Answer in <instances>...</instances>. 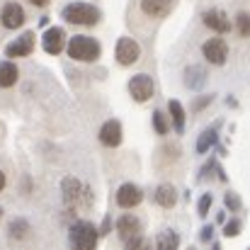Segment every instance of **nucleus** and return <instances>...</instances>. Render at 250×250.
Instances as JSON below:
<instances>
[{"instance_id": "obj_30", "label": "nucleus", "mask_w": 250, "mask_h": 250, "mask_svg": "<svg viewBox=\"0 0 250 250\" xmlns=\"http://www.w3.org/2000/svg\"><path fill=\"white\" fill-rule=\"evenodd\" d=\"M211 238V229H204V233H202V241H209Z\"/></svg>"}, {"instance_id": "obj_23", "label": "nucleus", "mask_w": 250, "mask_h": 250, "mask_svg": "<svg viewBox=\"0 0 250 250\" xmlns=\"http://www.w3.org/2000/svg\"><path fill=\"white\" fill-rule=\"evenodd\" d=\"M236 27H238V34H241V37H250V15L248 12H238Z\"/></svg>"}, {"instance_id": "obj_27", "label": "nucleus", "mask_w": 250, "mask_h": 250, "mask_svg": "<svg viewBox=\"0 0 250 250\" xmlns=\"http://www.w3.org/2000/svg\"><path fill=\"white\" fill-rule=\"evenodd\" d=\"M209 207H211V194H204L202 199H199V216H207L209 214Z\"/></svg>"}, {"instance_id": "obj_26", "label": "nucleus", "mask_w": 250, "mask_h": 250, "mask_svg": "<svg viewBox=\"0 0 250 250\" xmlns=\"http://www.w3.org/2000/svg\"><path fill=\"white\" fill-rule=\"evenodd\" d=\"M224 202H226V207H229L231 211H238V209H241V199H238L233 192H229V194L224 197Z\"/></svg>"}, {"instance_id": "obj_32", "label": "nucleus", "mask_w": 250, "mask_h": 250, "mask_svg": "<svg viewBox=\"0 0 250 250\" xmlns=\"http://www.w3.org/2000/svg\"><path fill=\"white\" fill-rule=\"evenodd\" d=\"M29 2H32V5H39V7H42V5H46V0H29Z\"/></svg>"}, {"instance_id": "obj_11", "label": "nucleus", "mask_w": 250, "mask_h": 250, "mask_svg": "<svg viewBox=\"0 0 250 250\" xmlns=\"http://www.w3.org/2000/svg\"><path fill=\"white\" fill-rule=\"evenodd\" d=\"M61 192H63V202H66L68 207H76V204L81 202V197H83L85 187H83V182H81L78 177H63V182H61Z\"/></svg>"}, {"instance_id": "obj_3", "label": "nucleus", "mask_w": 250, "mask_h": 250, "mask_svg": "<svg viewBox=\"0 0 250 250\" xmlns=\"http://www.w3.org/2000/svg\"><path fill=\"white\" fill-rule=\"evenodd\" d=\"M97 229L90 224V221H76L68 231V241L71 246L78 250H92L97 246Z\"/></svg>"}, {"instance_id": "obj_2", "label": "nucleus", "mask_w": 250, "mask_h": 250, "mask_svg": "<svg viewBox=\"0 0 250 250\" xmlns=\"http://www.w3.org/2000/svg\"><path fill=\"white\" fill-rule=\"evenodd\" d=\"M100 51H102L100 44L92 37H85V34H78V37H73L68 42V56L76 59V61H85V63L97 61L100 59Z\"/></svg>"}, {"instance_id": "obj_22", "label": "nucleus", "mask_w": 250, "mask_h": 250, "mask_svg": "<svg viewBox=\"0 0 250 250\" xmlns=\"http://www.w3.org/2000/svg\"><path fill=\"white\" fill-rule=\"evenodd\" d=\"M156 246H158V250H175L180 246V238L167 231V233H161V236L156 238Z\"/></svg>"}, {"instance_id": "obj_20", "label": "nucleus", "mask_w": 250, "mask_h": 250, "mask_svg": "<svg viewBox=\"0 0 250 250\" xmlns=\"http://www.w3.org/2000/svg\"><path fill=\"white\" fill-rule=\"evenodd\" d=\"M214 144H216V129H207L197 141V153H207Z\"/></svg>"}, {"instance_id": "obj_9", "label": "nucleus", "mask_w": 250, "mask_h": 250, "mask_svg": "<svg viewBox=\"0 0 250 250\" xmlns=\"http://www.w3.org/2000/svg\"><path fill=\"white\" fill-rule=\"evenodd\" d=\"M100 144L107 148H117L122 144V124L117 119H109L100 126Z\"/></svg>"}, {"instance_id": "obj_21", "label": "nucleus", "mask_w": 250, "mask_h": 250, "mask_svg": "<svg viewBox=\"0 0 250 250\" xmlns=\"http://www.w3.org/2000/svg\"><path fill=\"white\" fill-rule=\"evenodd\" d=\"M185 76H187V78H185V83L189 85V87H194V90H197V87H202V83H204V71H202L199 66L187 68V71H185Z\"/></svg>"}, {"instance_id": "obj_8", "label": "nucleus", "mask_w": 250, "mask_h": 250, "mask_svg": "<svg viewBox=\"0 0 250 250\" xmlns=\"http://www.w3.org/2000/svg\"><path fill=\"white\" fill-rule=\"evenodd\" d=\"M42 46H44L46 54H61L63 46H66V32H63L61 27L46 29L44 37H42Z\"/></svg>"}, {"instance_id": "obj_1", "label": "nucleus", "mask_w": 250, "mask_h": 250, "mask_svg": "<svg viewBox=\"0 0 250 250\" xmlns=\"http://www.w3.org/2000/svg\"><path fill=\"white\" fill-rule=\"evenodd\" d=\"M63 20L71 22V24H83V27H90V24H97L100 20V10L90 2H71L63 7Z\"/></svg>"}, {"instance_id": "obj_17", "label": "nucleus", "mask_w": 250, "mask_h": 250, "mask_svg": "<svg viewBox=\"0 0 250 250\" xmlns=\"http://www.w3.org/2000/svg\"><path fill=\"white\" fill-rule=\"evenodd\" d=\"M156 202H158L163 209L175 207V202H177V192H175V187H172V185H161V187L156 189Z\"/></svg>"}, {"instance_id": "obj_6", "label": "nucleus", "mask_w": 250, "mask_h": 250, "mask_svg": "<svg viewBox=\"0 0 250 250\" xmlns=\"http://www.w3.org/2000/svg\"><path fill=\"white\" fill-rule=\"evenodd\" d=\"M141 199H144L141 187H136V185H131V182H124V185L117 189V204H119L122 209H134V207L141 204Z\"/></svg>"}, {"instance_id": "obj_13", "label": "nucleus", "mask_w": 250, "mask_h": 250, "mask_svg": "<svg viewBox=\"0 0 250 250\" xmlns=\"http://www.w3.org/2000/svg\"><path fill=\"white\" fill-rule=\"evenodd\" d=\"M204 24L209 29H214L216 34H229L231 32V22H229V17H226L224 10H209V12H204Z\"/></svg>"}, {"instance_id": "obj_19", "label": "nucleus", "mask_w": 250, "mask_h": 250, "mask_svg": "<svg viewBox=\"0 0 250 250\" xmlns=\"http://www.w3.org/2000/svg\"><path fill=\"white\" fill-rule=\"evenodd\" d=\"M167 109H170V117H172L175 129L182 131V129H185V107H182L177 100H170V102H167Z\"/></svg>"}, {"instance_id": "obj_14", "label": "nucleus", "mask_w": 250, "mask_h": 250, "mask_svg": "<svg viewBox=\"0 0 250 250\" xmlns=\"http://www.w3.org/2000/svg\"><path fill=\"white\" fill-rule=\"evenodd\" d=\"M175 7V0H141V12L148 17H166Z\"/></svg>"}, {"instance_id": "obj_29", "label": "nucleus", "mask_w": 250, "mask_h": 250, "mask_svg": "<svg viewBox=\"0 0 250 250\" xmlns=\"http://www.w3.org/2000/svg\"><path fill=\"white\" fill-rule=\"evenodd\" d=\"M209 102H211V95H207V97L197 100V102H194V109H202V107H204V104H209Z\"/></svg>"}, {"instance_id": "obj_24", "label": "nucleus", "mask_w": 250, "mask_h": 250, "mask_svg": "<svg viewBox=\"0 0 250 250\" xmlns=\"http://www.w3.org/2000/svg\"><path fill=\"white\" fill-rule=\"evenodd\" d=\"M153 126H156V131H158L161 136L167 134V122H166V114H163V112H153Z\"/></svg>"}, {"instance_id": "obj_12", "label": "nucleus", "mask_w": 250, "mask_h": 250, "mask_svg": "<svg viewBox=\"0 0 250 250\" xmlns=\"http://www.w3.org/2000/svg\"><path fill=\"white\" fill-rule=\"evenodd\" d=\"M0 22H2V27H7V29H17V27L24 24V10H22L17 2H7V5L2 7V12H0Z\"/></svg>"}, {"instance_id": "obj_31", "label": "nucleus", "mask_w": 250, "mask_h": 250, "mask_svg": "<svg viewBox=\"0 0 250 250\" xmlns=\"http://www.w3.org/2000/svg\"><path fill=\"white\" fill-rule=\"evenodd\" d=\"M2 189H5V172L0 170V192H2Z\"/></svg>"}, {"instance_id": "obj_28", "label": "nucleus", "mask_w": 250, "mask_h": 250, "mask_svg": "<svg viewBox=\"0 0 250 250\" xmlns=\"http://www.w3.org/2000/svg\"><path fill=\"white\" fill-rule=\"evenodd\" d=\"M238 231H241V221H231V224H226L224 236H238Z\"/></svg>"}, {"instance_id": "obj_15", "label": "nucleus", "mask_w": 250, "mask_h": 250, "mask_svg": "<svg viewBox=\"0 0 250 250\" xmlns=\"http://www.w3.org/2000/svg\"><path fill=\"white\" fill-rule=\"evenodd\" d=\"M117 233H119L122 241H126L129 236L141 233V221H139V216H134V214H124V216H119V221H117Z\"/></svg>"}, {"instance_id": "obj_5", "label": "nucleus", "mask_w": 250, "mask_h": 250, "mask_svg": "<svg viewBox=\"0 0 250 250\" xmlns=\"http://www.w3.org/2000/svg\"><path fill=\"white\" fill-rule=\"evenodd\" d=\"M114 56H117V61H119L122 66H131V63H136V61H139V56H141V46H139L134 39L122 37V39L117 42Z\"/></svg>"}, {"instance_id": "obj_10", "label": "nucleus", "mask_w": 250, "mask_h": 250, "mask_svg": "<svg viewBox=\"0 0 250 250\" xmlns=\"http://www.w3.org/2000/svg\"><path fill=\"white\" fill-rule=\"evenodd\" d=\"M32 49H34V34H32V32H24L17 42L7 44L5 56H10V59H22V56H29Z\"/></svg>"}, {"instance_id": "obj_4", "label": "nucleus", "mask_w": 250, "mask_h": 250, "mask_svg": "<svg viewBox=\"0 0 250 250\" xmlns=\"http://www.w3.org/2000/svg\"><path fill=\"white\" fill-rule=\"evenodd\" d=\"M202 54L209 63L214 66H224L226 59H229V44L221 39V37H214V39H207L202 44Z\"/></svg>"}, {"instance_id": "obj_7", "label": "nucleus", "mask_w": 250, "mask_h": 250, "mask_svg": "<svg viewBox=\"0 0 250 250\" xmlns=\"http://www.w3.org/2000/svg\"><path fill=\"white\" fill-rule=\"evenodd\" d=\"M129 92H131V97L136 102H146V100L153 97V81L148 76H144V73L141 76H134L129 81Z\"/></svg>"}, {"instance_id": "obj_18", "label": "nucleus", "mask_w": 250, "mask_h": 250, "mask_svg": "<svg viewBox=\"0 0 250 250\" xmlns=\"http://www.w3.org/2000/svg\"><path fill=\"white\" fill-rule=\"evenodd\" d=\"M7 236H10L12 241H24V238L29 236V224H27L24 219H15V221L7 226Z\"/></svg>"}, {"instance_id": "obj_16", "label": "nucleus", "mask_w": 250, "mask_h": 250, "mask_svg": "<svg viewBox=\"0 0 250 250\" xmlns=\"http://www.w3.org/2000/svg\"><path fill=\"white\" fill-rule=\"evenodd\" d=\"M20 78V71L12 61H2L0 63V87H12Z\"/></svg>"}, {"instance_id": "obj_25", "label": "nucleus", "mask_w": 250, "mask_h": 250, "mask_svg": "<svg viewBox=\"0 0 250 250\" xmlns=\"http://www.w3.org/2000/svg\"><path fill=\"white\" fill-rule=\"evenodd\" d=\"M124 246H126L129 250H134V248H148V241H146V238H141V236L136 233V236H129V238L124 241Z\"/></svg>"}]
</instances>
